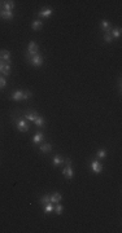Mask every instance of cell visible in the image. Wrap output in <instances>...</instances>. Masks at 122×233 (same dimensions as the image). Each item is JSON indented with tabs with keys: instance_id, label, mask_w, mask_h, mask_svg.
<instances>
[{
	"instance_id": "1",
	"label": "cell",
	"mask_w": 122,
	"mask_h": 233,
	"mask_svg": "<svg viewBox=\"0 0 122 233\" xmlns=\"http://www.w3.org/2000/svg\"><path fill=\"white\" fill-rule=\"evenodd\" d=\"M14 123H16V127L19 132H27L29 131V124L25 119L22 118H14Z\"/></svg>"
},
{
	"instance_id": "2",
	"label": "cell",
	"mask_w": 122,
	"mask_h": 233,
	"mask_svg": "<svg viewBox=\"0 0 122 233\" xmlns=\"http://www.w3.org/2000/svg\"><path fill=\"white\" fill-rule=\"evenodd\" d=\"M22 116H25V119L26 120H30V122H34L38 116H39V113L37 110H34V109H27L25 113H23Z\"/></svg>"
},
{
	"instance_id": "3",
	"label": "cell",
	"mask_w": 122,
	"mask_h": 233,
	"mask_svg": "<svg viewBox=\"0 0 122 233\" xmlns=\"http://www.w3.org/2000/svg\"><path fill=\"white\" fill-rule=\"evenodd\" d=\"M90 168H91V172H92V174H100L101 171H103L104 166H103V163H101L100 161H96V159H95V161L91 162Z\"/></svg>"
},
{
	"instance_id": "4",
	"label": "cell",
	"mask_w": 122,
	"mask_h": 233,
	"mask_svg": "<svg viewBox=\"0 0 122 233\" xmlns=\"http://www.w3.org/2000/svg\"><path fill=\"white\" fill-rule=\"evenodd\" d=\"M43 62H44V58H43V56H40V55L38 53V55L33 56V57L30 58V62H29V64L33 65V66H35V67H39V66L43 65Z\"/></svg>"
},
{
	"instance_id": "5",
	"label": "cell",
	"mask_w": 122,
	"mask_h": 233,
	"mask_svg": "<svg viewBox=\"0 0 122 233\" xmlns=\"http://www.w3.org/2000/svg\"><path fill=\"white\" fill-rule=\"evenodd\" d=\"M52 14H53V9L46 7V8H43V9H40V11H39V13H38V18H39V19H42V18H48V17H51Z\"/></svg>"
},
{
	"instance_id": "6",
	"label": "cell",
	"mask_w": 122,
	"mask_h": 233,
	"mask_svg": "<svg viewBox=\"0 0 122 233\" xmlns=\"http://www.w3.org/2000/svg\"><path fill=\"white\" fill-rule=\"evenodd\" d=\"M61 172L68 180H70V179H73V176H74V170H73V166H65L64 168H62Z\"/></svg>"
},
{
	"instance_id": "7",
	"label": "cell",
	"mask_w": 122,
	"mask_h": 233,
	"mask_svg": "<svg viewBox=\"0 0 122 233\" xmlns=\"http://www.w3.org/2000/svg\"><path fill=\"white\" fill-rule=\"evenodd\" d=\"M11 58H12L11 52L7 51V49H0V60L5 61V62H8V64H12Z\"/></svg>"
},
{
	"instance_id": "8",
	"label": "cell",
	"mask_w": 122,
	"mask_h": 233,
	"mask_svg": "<svg viewBox=\"0 0 122 233\" xmlns=\"http://www.w3.org/2000/svg\"><path fill=\"white\" fill-rule=\"evenodd\" d=\"M13 17H14V13H13V12L4 11V9H2V11H0V18L7 19V21H12Z\"/></svg>"
},
{
	"instance_id": "9",
	"label": "cell",
	"mask_w": 122,
	"mask_h": 233,
	"mask_svg": "<svg viewBox=\"0 0 122 233\" xmlns=\"http://www.w3.org/2000/svg\"><path fill=\"white\" fill-rule=\"evenodd\" d=\"M62 200V196H61V193H58V192H55L53 194H50V202L53 203V205H56V203H58Z\"/></svg>"
},
{
	"instance_id": "10",
	"label": "cell",
	"mask_w": 122,
	"mask_h": 233,
	"mask_svg": "<svg viewBox=\"0 0 122 233\" xmlns=\"http://www.w3.org/2000/svg\"><path fill=\"white\" fill-rule=\"evenodd\" d=\"M100 29L103 30L104 32H110V30L113 27H112V25H110V22L109 21H106V19H103V21L100 22Z\"/></svg>"
},
{
	"instance_id": "11",
	"label": "cell",
	"mask_w": 122,
	"mask_h": 233,
	"mask_svg": "<svg viewBox=\"0 0 122 233\" xmlns=\"http://www.w3.org/2000/svg\"><path fill=\"white\" fill-rule=\"evenodd\" d=\"M9 97H11V100H13V101H21L22 97H23V91H21V89L14 91Z\"/></svg>"
},
{
	"instance_id": "12",
	"label": "cell",
	"mask_w": 122,
	"mask_h": 233,
	"mask_svg": "<svg viewBox=\"0 0 122 233\" xmlns=\"http://www.w3.org/2000/svg\"><path fill=\"white\" fill-rule=\"evenodd\" d=\"M52 164L55 167H58V166H61V164H64V157H61L60 154H56L55 157L52 158Z\"/></svg>"
},
{
	"instance_id": "13",
	"label": "cell",
	"mask_w": 122,
	"mask_h": 233,
	"mask_svg": "<svg viewBox=\"0 0 122 233\" xmlns=\"http://www.w3.org/2000/svg\"><path fill=\"white\" fill-rule=\"evenodd\" d=\"M14 2H12V0H7V2H3V9L4 11H9V12H13V9H14Z\"/></svg>"
},
{
	"instance_id": "14",
	"label": "cell",
	"mask_w": 122,
	"mask_h": 233,
	"mask_svg": "<svg viewBox=\"0 0 122 233\" xmlns=\"http://www.w3.org/2000/svg\"><path fill=\"white\" fill-rule=\"evenodd\" d=\"M43 140H44V133H43L42 131H38V132L34 135V137H33V143L34 144H39V143H42Z\"/></svg>"
},
{
	"instance_id": "15",
	"label": "cell",
	"mask_w": 122,
	"mask_h": 233,
	"mask_svg": "<svg viewBox=\"0 0 122 233\" xmlns=\"http://www.w3.org/2000/svg\"><path fill=\"white\" fill-rule=\"evenodd\" d=\"M52 149H53V147L50 143H44L39 147V150H40L42 153H50V152H52Z\"/></svg>"
},
{
	"instance_id": "16",
	"label": "cell",
	"mask_w": 122,
	"mask_h": 233,
	"mask_svg": "<svg viewBox=\"0 0 122 233\" xmlns=\"http://www.w3.org/2000/svg\"><path fill=\"white\" fill-rule=\"evenodd\" d=\"M43 27V21L42 19H35V21H33L31 22V29L34 31H38V30H40V29Z\"/></svg>"
},
{
	"instance_id": "17",
	"label": "cell",
	"mask_w": 122,
	"mask_h": 233,
	"mask_svg": "<svg viewBox=\"0 0 122 233\" xmlns=\"http://www.w3.org/2000/svg\"><path fill=\"white\" fill-rule=\"evenodd\" d=\"M34 124L37 126V127H42V128H44V126H46V119L43 118L42 115H39L38 118L34 120Z\"/></svg>"
},
{
	"instance_id": "18",
	"label": "cell",
	"mask_w": 122,
	"mask_h": 233,
	"mask_svg": "<svg viewBox=\"0 0 122 233\" xmlns=\"http://www.w3.org/2000/svg\"><path fill=\"white\" fill-rule=\"evenodd\" d=\"M110 36L113 39H118L121 36V27H113L110 30Z\"/></svg>"
},
{
	"instance_id": "19",
	"label": "cell",
	"mask_w": 122,
	"mask_h": 233,
	"mask_svg": "<svg viewBox=\"0 0 122 233\" xmlns=\"http://www.w3.org/2000/svg\"><path fill=\"white\" fill-rule=\"evenodd\" d=\"M44 207V214H51V212H53V210H55V205H53V203H51V202H48L47 205H44L43 206Z\"/></svg>"
},
{
	"instance_id": "20",
	"label": "cell",
	"mask_w": 122,
	"mask_h": 233,
	"mask_svg": "<svg viewBox=\"0 0 122 233\" xmlns=\"http://www.w3.org/2000/svg\"><path fill=\"white\" fill-rule=\"evenodd\" d=\"M48 202H50V194H44V196H42L39 198V205H42V206L47 205Z\"/></svg>"
},
{
	"instance_id": "21",
	"label": "cell",
	"mask_w": 122,
	"mask_h": 233,
	"mask_svg": "<svg viewBox=\"0 0 122 233\" xmlns=\"http://www.w3.org/2000/svg\"><path fill=\"white\" fill-rule=\"evenodd\" d=\"M53 212L57 214V215H61V214L64 212V206H62L60 202L56 203V205H55V210H53Z\"/></svg>"
},
{
	"instance_id": "22",
	"label": "cell",
	"mask_w": 122,
	"mask_h": 233,
	"mask_svg": "<svg viewBox=\"0 0 122 233\" xmlns=\"http://www.w3.org/2000/svg\"><path fill=\"white\" fill-rule=\"evenodd\" d=\"M96 158H99V159L106 158V150L105 149H99L97 150V153H96Z\"/></svg>"
},
{
	"instance_id": "23",
	"label": "cell",
	"mask_w": 122,
	"mask_h": 233,
	"mask_svg": "<svg viewBox=\"0 0 122 233\" xmlns=\"http://www.w3.org/2000/svg\"><path fill=\"white\" fill-rule=\"evenodd\" d=\"M33 97V92L31 91H29V89H25L23 91V97H22V100H29V99H31Z\"/></svg>"
},
{
	"instance_id": "24",
	"label": "cell",
	"mask_w": 122,
	"mask_h": 233,
	"mask_svg": "<svg viewBox=\"0 0 122 233\" xmlns=\"http://www.w3.org/2000/svg\"><path fill=\"white\" fill-rule=\"evenodd\" d=\"M103 39H104L105 43H112V42H113V38L110 36V32H104Z\"/></svg>"
},
{
	"instance_id": "25",
	"label": "cell",
	"mask_w": 122,
	"mask_h": 233,
	"mask_svg": "<svg viewBox=\"0 0 122 233\" xmlns=\"http://www.w3.org/2000/svg\"><path fill=\"white\" fill-rule=\"evenodd\" d=\"M7 86V80H5V76L0 75V89H3L4 87Z\"/></svg>"
},
{
	"instance_id": "26",
	"label": "cell",
	"mask_w": 122,
	"mask_h": 233,
	"mask_svg": "<svg viewBox=\"0 0 122 233\" xmlns=\"http://www.w3.org/2000/svg\"><path fill=\"white\" fill-rule=\"evenodd\" d=\"M64 164H65V166H71V159L69 157L64 158Z\"/></svg>"
},
{
	"instance_id": "27",
	"label": "cell",
	"mask_w": 122,
	"mask_h": 233,
	"mask_svg": "<svg viewBox=\"0 0 122 233\" xmlns=\"http://www.w3.org/2000/svg\"><path fill=\"white\" fill-rule=\"evenodd\" d=\"M3 9V2H0V11Z\"/></svg>"
}]
</instances>
